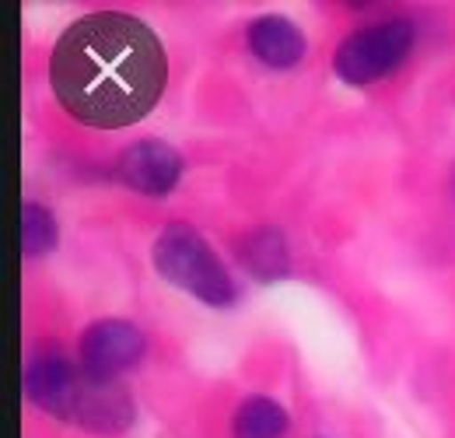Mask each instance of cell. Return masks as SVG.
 <instances>
[{"mask_svg":"<svg viewBox=\"0 0 455 438\" xmlns=\"http://www.w3.org/2000/svg\"><path fill=\"white\" fill-rule=\"evenodd\" d=\"M235 438H284L287 414L284 407L270 396H249L238 410H235Z\"/></svg>","mask_w":455,"mask_h":438,"instance_id":"8","label":"cell"},{"mask_svg":"<svg viewBox=\"0 0 455 438\" xmlns=\"http://www.w3.org/2000/svg\"><path fill=\"white\" fill-rule=\"evenodd\" d=\"M179 175H182V155L158 137L133 141L116 162V179L137 193H148V197L169 193L179 182Z\"/></svg>","mask_w":455,"mask_h":438,"instance_id":"6","label":"cell"},{"mask_svg":"<svg viewBox=\"0 0 455 438\" xmlns=\"http://www.w3.org/2000/svg\"><path fill=\"white\" fill-rule=\"evenodd\" d=\"M151 260H155L158 274L172 280L175 288L189 291L193 298H200L207 305L235 302V284L228 277L225 264L218 260V253L204 242V235L193 224H186V221L165 224L162 235L155 239Z\"/></svg>","mask_w":455,"mask_h":438,"instance_id":"3","label":"cell"},{"mask_svg":"<svg viewBox=\"0 0 455 438\" xmlns=\"http://www.w3.org/2000/svg\"><path fill=\"white\" fill-rule=\"evenodd\" d=\"M452 190H455V168H452Z\"/></svg>","mask_w":455,"mask_h":438,"instance_id":"11","label":"cell"},{"mask_svg":"<svg viewBox=\"0 0 455 438\" xmlns=\"http://www.w3.org/2000/svg\"><path fill=\"white\" fill-rule=\"evenodd\" d=\"M144 333L130 320H99L81 333V372L95 383H113L119 372L133 369L144 358Z\"/></svg>","mask_w":455,"mask_h":438,"instance_id":"5","label":"cell"},{"mask_svg":"<svg viewBox=\"0 0 455 438\" xmlns=\"http://www.w3.org/2000/svg\"><path fill=\"white\" fill-rule=\"evenodd\" d=\"M21 246L25 256H43L57 246V218L50 207L43 204H25V218H21Z\"/></svg>","mask_w":455,"mask_h":438,"instance_id":"10","label":"cell"},{"mask_svg":"<svg viewBox=\"0 0 455 438\" xmlns=\"http://www.w3.org/2000/svg\"><path fill=\"white\" fill-rule=\"evenodd\" d=\"M25 393L46 414L77 421L84 428L116 432L130 425V396L113 383H95L60 351H43L28 361Z\"/></svg>","mask_w":455,"mask_h":438,"instance_id":"2","label":"cell"},{"mask_svg":"<svg viewBox=\"0 0 455 438\" xmlns=\"http://www.w3.org/2000/svg\"><path fill=\"white\" fill-rule=\"evenodd\" d=\"M245 43L252 56L267 67H294L301 56H305V32L277 14H263L256 21H249L245 28Z\"/></svg>","mask_w":455,"mask_h":438,"instance_id":"7","label":"cell"},{"mask_svg":"<svg viewBox=\"0 0 455 438\" xmlns=\"http://www.w3.org/2000/svg\"><path fill=\"white\" fill-rule=\"evenodd\" d=\"M410 50H413V25L403 18H389L350 32L333 53V70L347 85H371L393 74L410 56Z\"/></svg>","mask_w":455,"mask_h":438,"instance_id":"4","label":"cell"},{"mask_svg":"<svg viewBox=\"0 0 455 438\" xmlns=\"http://www.w3.org/2000/svg\"><path fill=\"white\" fill-rule=\"evenodd\" d=\"M169 60L162 39L133 14L77 18L53 46L50 85L74 119L119 130L144 119L165 95Z\"/></svg>","mask_w":455,"mask_h":438,"instance_id":"1","label":"cell"},{"mask_svg":"<svg viewBox=\"0 0 455 438\" xmlns=\"http://www.w3.org/2000/svg\"><path fill=\"white\" fill-rule=\"evenodd\" d=\"M242 260L245 267L263 280H274V277L287 274V242L277 228H259L252 235H245L242 242Z\"/></svg>","mask_w":455,"mask_h":438,"instance_id":"9","label":"cell"}]
</instances>
